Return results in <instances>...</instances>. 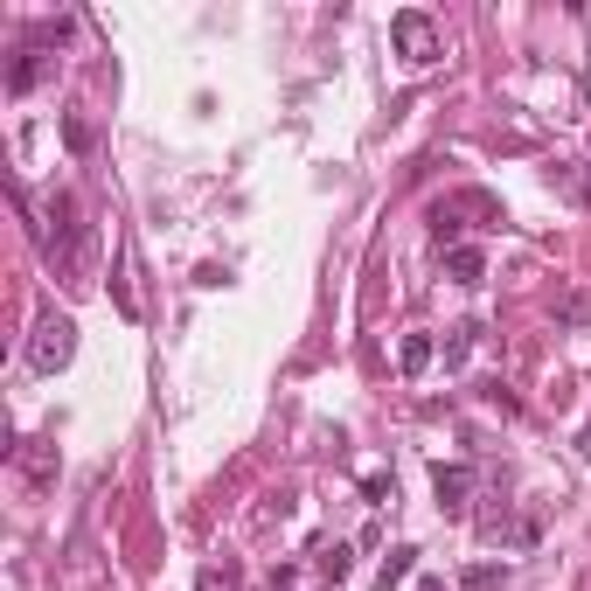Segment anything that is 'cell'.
Returning a JSON list of instances; mask_svg holds the SVG:
<instances>
[{"label":"cell","mask_w":591,"mask_h":591,"mask_svg":"<svg viewBox=\"0 0 591 591\" xmlns=\"http://www.w3.org/2000/svg\"><path fill=\"white\" fill-rule=\"evenodd\" d=\"M411 571H418V550H411V543H397V550H390V557H383V564H376V585L390 591V585H404V578H411Z\"/></svg>","instance_id":"cell-8"},{"label":"cell","mask_w":591,"mask_h":591,"mask_svg":"<svg viewBox=\"0 0 591 591\" xmlns=\"http://www.w3.org/2000/svg\"><path fill=\"white\" fill-rule=\"evenodd\" d=\"M585 459H591V425H585Z\"/></svg>","instance_id":"cell-17"},{"label":"cell","mask_w":591,"mask_h":591,"mask_svg":"<svg viewBox=\"0 0 591 591\" xmlns=\"http://www.w3.org/2000/svg\"><path fill=\"white\" fill-rule=\"evenodd\" d=\"M91 140H98V133H91V119H77V112H70V119H63V147H70V153H91Z\"/></svg>","instance_id":"cell-13"},{"label":"cell","mask_w":591,"mask_h":591,"mask_svg":"<svg viewBox=\"0 0 591 591\" xmlns=\"http://www.w3.org/2000/svg\"><path fill=\"white\" fill-rule=\"evenodd\" d=\"M473 334H480V327H473V320H466V327H452V334H445V369H459V362H466V355H473Z\"/></svg>","instance_id":"cell-11"},{"label":"cell","mask_w":591,"mask_h":591,"mask_svg":"<svg viewBox=\"0 0 591 591\" xmlns=\"http://www.w3.org/2000/svg\"><path fill=\"white\" fill-rule=\"evenodd\" d=\"M313 557H320V578H334V585L348 578V543H320Z\"/></svg>","instance_id":"cell-12"},{"label":"cell","mask_w":591,"mask_h":591,"mask_svg":"<svg viewBox=\"0 0 591 591\" xmlns=\"http://www.w3.org/2000/svg\"><path fill=\"white\" fill-rule=\"evenodd\" d=\"M501 578H508V564H466V571H459V585L466 591H494Z\"/></svg>","instance_id":"cell-10"},{"label":"cell","mask_w":591,"mask_h":591,"mask_svg":"<svg viewBox=\"0 0 591 591\" xmlns=\"http://www.w3.org/2000/svg\"><path fill=\"white\" fill-rule=\"evenodd\" d=\"M459 230H466V223H459V209H432V237H439V251H459Z\"/></svg>","instance_id":"cell-9"},{"label":"cell","mask_w":591,"mask_h":591,"mask_svg":"<svg viewBox=\"0 0 591 591\" xmlns=\"http://www.w3.org/2000/svg\"><path fill=\"white\" fill-rule=\"evenodd\" d=\"M432 494H439L445 515H459V508L473 501V466H439V473H432Z\"/></svg>","instance_id":"cell-4"},{"label":"cell","mask_w":591,"mask_h":591,"mask_svg":"<svg viewBox=\"0 0 591 591\" xmlns=\"http://www.w3.org/2000/svg\"><path fill=\"white\" fill-rule=\"evenodd\" d=\"M390 42H397V56H404V63H439V56H445L439 21H432V14H418V7L390 14Z\"/></svg>","instance_id":"cell-1"},{"label":"cell","mask_w":591,"mask_h":591,"mask_svg":"<svg viewBox=\"0 0 591 591\" xmlns=\"http://www.w3.org/2000/svg\"><path fill=\"white\" fill-rule=\"evenodd\" d=\"M14 459H21V473H28V487H49V480H56V439H21Z\"/></svg>","instance_id":"cell-3"},{"label":"cell","mask_w":591,"mask_h":591,"mask_svg":"<svg viewBox=\"0 0 591 591\" xmlns=\"http://www.w3.org/2000/svg\"><path fill=\"white\" fill-rule=\"evenodd\" d=\"M418 591H445V585H439V578H425V585H418Z\"/></svg>","instance_id":"cell-16"},{"label":"cell","mask_w":591,"mask_h":591,"mask_svg":"<svg viewBox=\"0 0 591 591\" xmlns=\"http://www.w3.org/2000/svg\"><path fill=\"white\" fill-rule=\"evenodd\" d=\"M42 70H49V56H42V49H21V63L7 70V91H14V98H21V91H35V84H42Z\"/></svg>","instance_id":"cell-7"},{"label":"cell","mask_w":591,"mask_h":591,"mask_svg":"<svg viewBox=\"0 0 591 591\" xmlns=\"http://www.w3.org/2000/svg\"><path fill=\"white\" fill-rule=\"evenodd\" d=\"M432 355H439V341H432V334H404V341H397V369H404V376H425V369H432Z\"/></svg>","instance_id":"cell-6"},{"label":"cell","mask_w":591,"mask_h":591,"mask_svg":"<svg viewBox=\"0 0 591 591\" xmlns=\"http://www.w3.org/2000/svg\"><path fill=\"white\" fill-rule=\"evenodd\" d=\"M202 591H237V578H230V571H216V564H209V571H202Z\"/></svg>","instance_id":"cell-15"},{"label":"cell","mask_w":591,"mask_h":591,"mask_svg":"<svg viewBox=\"0 0 591 591\" xmlns=\"http://www.w3.org/2000/svg\"><path fill=\"white\" fill-rule=\"evenodd\" d=\"M362 494H369V501H390L397 480H390V473H362Z\"/></svg>","instance_id":"cell-14"},{"label":"cell","mask_w":591,"mask_h":591,"mask_svg":"<svg viewBox=\"0 0 591 591\" xmlns=\"http://www.w3.org/2000/svg\"><path fill=\"white\" fill-rule=\"evenodd\" d=\"M70 355H77V320H70V313H42V320H35V341H28V362H35L42 376H56Z\"/></svg>","instance_id":"cell-2"},{"label":"cell","mask_w":591,"mask_h":591,"mask_svg":"<svg viewBox=\"0 0 591 591\" xmlns=\"http://www.w3.org/2000/svg\"><path fill=\"white\" fill-rule=\"evenodd\" d=\"M445 272H452L459 286H480V279H487V251H480V244H459V251H445Z\"/></svg>","instance_id":"cell-5"}]
</instances>
